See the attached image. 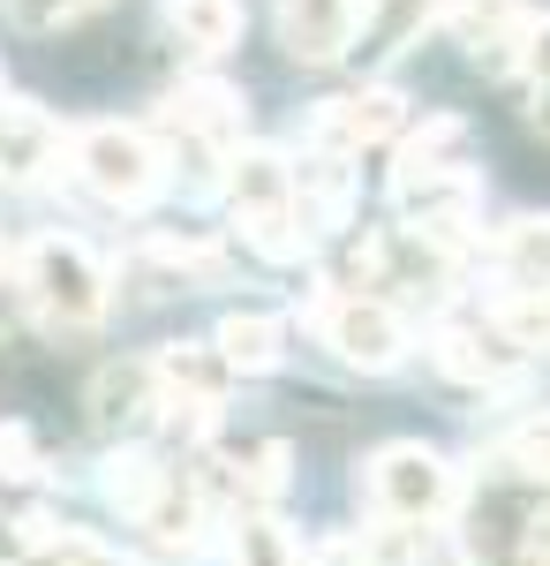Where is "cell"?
<instances>
[{
    "instance_id": "1",
    "label": "cell",
    "mask_w": 550,
    "mask_h": 566,
    "mask_svg": "<svg viewBox=\"0 0 550 566\" xmlns=\"http://www.w3.org/2000/svg\"><path fill=\"white\" fill-rule=\"evenodd\" d=\"M226 205H234V227H242V242H250L264 264H295V258H309L317 227L302 219V189H295V167H287V151H272V144H242V151L226 159Z\"/></svg>"
},
{
    "instance_id": "15",
    "label": "cell",
    "mask_w": 550,
    "mask_h": 566,
    "mask_svg": "<svg viewBox=\"0 0 550 566\" xmlns=\"http://www.w3.org/2000/svg\"><path fill=\"white\" fill-rule=\"evenodd\" d=\"M430 23H445V0H362V31H355V61L384 69L408 45L423 39Z\"/></svg>"
},
{
    "instance_id": "17",
    "label": "cell",
    "mask_w": 550,
    "mask_h": 566,
    "mask_svg": "<svg viewBox=\"0 0 550 566\" xmlns=\"http://www.w3.org/2000/svg\"><path fill=\"white\" fill-rule=\"evenodd\" d=\"M219 355H226L242 378H264V370H279V355H287V325H279L272 310H234V317L219 325Z\"/></svg>"
},
{
    "instance_id": "31",
    "label": "cell",
    "mask_w": 550,
    "mask_h": 566,
    "mask_svg": "<svg viewBox=\"0 0 550 566\" xmlns=\"http://www.w3.org/2000/svg\"><path fill=\"white\" fill-rule=\"evenodd\" d=\"M528 122H536V129H543V136H550V84H543V91H536V106H528Z\"/></svg>"
},
{
    "instance_id": "7",
    "label": "cell",
    "mask_w": 550,
    "mask_h": 566,
    "mask_svg": "<svg viewBox=\"0 0 550 566\" xmlns=\"http://www.w3.org/2000/svg\"><path fill=\"white\" fill-rule=\"evenodd\" d=\"M151 370H159V386H167V408H173V431L181 438L212 431L226 392H234V378H242V370L219 355V340H167V348L151 355Z\"/></svg>"
},
{
    "instance_id": "30",
    "label": "cell",
    "mask_w": 550,
    "mask_h": 566,
    "mask_svg": "<svg viewBox=\"0 0 550 566\" xmlns=\"http://www.w3.org/2000/svg\"><path fill=\"white\" fill-rule=\"evenodd\" d=\"M520 69L536 76V91L550 84V15H543V23H536V31H528V53H520Z\"/></svg>"
},
{
    "instance_id": "10",
    "label": "cell",
    "mask_w": 550,
    "mask_h": 566,
    "mask_svg": "<svg viewBox=\"0 0 550 566\" xmlns=\"http://www.w3.org/2000/svg\"><path fill=\"white\" fill-rule=\"evenodd\" d=\"M400 122H408V98H400L392 84H370L362 98L317 106V114H309V144H317L325 159H347V151H362V144H384Z\"/></svg>"
},
{
    "instance_id": "19",
    "label": "cell",
    "mask_w": 550,
    "mask_h": 566,
    "mask_svg": "<svg viewBox=\"0 0 550 566\" xmlns=\"http://www.w3.org/2000/svg\"><path fill=\"white\" fill-rule=\"evenodd\" d=\"M167 31L189 53H226L242 39V8L234 0H167Z\"/></svg>"
},
{
    "instance_id": "2",
    "label": "cell",
    "mask_w": 550,
    "mask_h": 566,
    "mask_svg": "<svg viewBox=\"0 0 550 566\" xmlns=\"http://www.w3.org/2000/svg\"><path fill=\"white\" fill-rule=\"evenodd\" d=\"M68 159H76L84 189L98 205H114V212H144L167 189V151L136 122H91V129H76L68 136Z\"/></svg>"
},
{
    "instance_id": "6",
    "label": "cell",
    "mask_w": 550,
    "mask_h": 566,
    "mask_svg": "<svg viewBox=\"0 0 550 566\" xmlns=\"http://www.w3.org/2000/svg\"><path fill=\"white\" fill-rule=\"evenodd\" d=\"M309 317H317V333H325V348L347 363V370H400V355H408V317L392 303H378V295H325L317 287V303H309Z\"/></svg>"
},
{
    "instance_id": "26",
    "label": "cell",
    "mask_w": 550,
    "mask_h": 566,
    "mask_svg": "<svg viewBox=\"0 0 550 566\" xmlns=\"http://www.w3.org/2000/svg\"><path fill=\"white\" fill-rule=\"evenodd\" d=\"M31 566H121V559H114L106 544H91V536H68V528H61L45 552H31Z\"/></svg>"
},
{
    "instance_id": "32",
    "label": "cell",
    "mask_w": 550,
    "mask_h": 566,
    "mask_svg": "<svg viewBox=\"0 0 550 566\" xmlns=\"http://www.w3.org/2000/svg\"><path fill=\"white\" fill-rule=\"evenodd\" d=\"M0 264H8V250H0Z\"/></svg>"
},
{
    "instance_id": "28",
    "label": "cell",
    "mask_w": 550,
    "mask_h": 566,
    "mask_svg": "<svg viewBox=\"0 0 550 566\" xmlns=\"http://www.w3.org/2000/svg\"><path fill=\"white\" fill-rule=\"evenodd\" d=\"M0 476H45L39 438L23 431V423H0Z\"/></svg>"
},
{
    "instance_id": "9",
    "label": "cell",
    "mask_w": 550,
    "mask_h": 566,
    "mask_svg": "<svg viewBox=\"0 0 550 566\" xmlns=\"http://www.w3.org/2000/svg\"><path fill=\"white\" fill-rule=\"evenodd\" d=\"M437 370L461 378V386H475V392H498L528 370V348L512 340L498 317H490V325H437Z\"/></svg>"
},
{
    "instance_id": "3",
    "label": "cell",
    "mask_w": 550,
    "mask_h": 566,
    "mask_svg": "<svg viewBox=\"0 0 550 566\" xmlns=\"http://www.w3.org/2000/svg\"><path fill=\"white\" fill-rule=\"evenodd\" d=\"M362 491H370V506H378V522H400V528H430L453 514V499H461V483H453V461L423 446V438H392L370 453V469H362Z\"/></svg>"
},
{
    "instance_id": "5",
    "label": "cell",
    "mask_w": 550,
    "mask_h": 566,
    "mask_svg": "<svg viewBox=\"0 0 550 566\" xmlns=\"http://www.w3.org/2000/svg\"><path fill=\"white\" fill-rule=\"evenodd\" d=\"M392 212L415 234L461 250L467 219L483 212V181H475V167H453V159H400L392 167Z\"/></svg>"
},
{
    "instance_id": "12",
    "label": "cell",
    "mask_w": 550,
    "mask_h": 566,
    "mask_svg": "<svg viewBox=\"0 0 550 566\" xmlns=\"http://www.w3.org/2000/svg\"><path fill=\"white\" fill-rule=\"evenodd\" d=\"M355 31H362V0H279V45L309 69L355 53Z\"/></svg>"
},
{
    "instance_id": "14",
    "label": "cell",
    "mask_w": 550,
    "mask_h": 566,
    "mask_svg": "<svg viewBox=\"0 0 550 566\" xmlns=\"http://www.w3.org/2000/svg\"><path fill=\"white\" fill-rule=\"evenodd\" d=\"M53 159H61V122L31 98H8L0 106V181L31 189L39 175H53Z\"/></svg>"
},
{
    "instance_id": "16",
    "label": "cell",
    "mask_w": 550,
    "mask_h": 566,
    "mask_svg": "<svg viewBox=\"0 0 550 566\" xmlns=\"http://www.w3.org/2000/svg\"><path fill=\"white\" fill-rule=\"evenodd\" d=\"M136 528H144L151 544H167V552H197V544H204V483L167 469V483L151 491V506L136 514Z\"/></svg>"
},
{
    "instance_id": "13",
    "label": "cell",
    "mask_w": 550,
    "mask_h": 566,
    "mask_svg": "<svg viewBox=\"0 0 550 566\" xmlns=\"http://www.w3.org/2000/svg\"><path fill=\"white\" fill-rule=\"evenodd\" d=\"M167 408V386H159V370L151 363H106L98 378H91V423L114 438V431H144L151 416Z\"/></svg>"
},
{
    "instance_id": "20",
    "label": "cell",
    "mask_w": 550,
    "mask_h": 566,
    "mask_svg": "<svg viewBox=\"0 0 550 566\" xmlns=\"http://www.w3.org/2000/svg\"><path fill=\"white\" fill-rule=\"evenodd\" d=\"M295 189H302V219H309V227H347L355 175H347L339 159H325V151H317V159H309V167L295 175Z\"/></svg>"
},
{
    "instance_id": "4",
    "label": "cell",
    "mask_w": 550,
    "mask_h": 566,
    "mask_svg": "<svg viewBox=\"0 0 550 566\" xmlns=\"http://www.w3.org/2000/svg\"><path fill=\"white\" fill-rule=\"evenodd\" d=\"M23 295H31V310H39L45 325L76 333V325H98L106 317L114 280H106V264L91 258L76 234H39L23 250Z\"/></svg>"
},
{
    "instance_id": "24",
    "label": "cell",
    "mask_w": 550,
    "mask_h": 566,
    "mask_svg": "<svg viewBox=\"0 0 550 566\" xmlns=\"http://www.w3.org/2000/svg\"><path fill=\"white\" fill-rule=\"evenodd\" d=\"M498 325H506L520 348H550V287H536V295H512V303H498Z\"/></svg>"
},
{
    "instance_id": "22",
    "label": "cell",
    "mask_w": 550,
    "mask_h": 566,
    "mask_svg": "<svg viewBox=\"0 0 550 566\" xmlns=\"http://www.w3.org/2000/svg\"><path fill=\"white\" fill-rule=\"evenodd\" d=\"M159 483H167V461H151V453H114L106 461V499L128 506V514H144Z\"/></svg>"
},
{
    "instance_id": "21",
    "label": "cell",
    "mask_w": 550,
    "mask_h": 566,
    "mask_svg": "<svg viewBox=\"0 0 550 566\" xmlns=\"http://www.w3.org/2000/svg\"><path fill=\"white\" fill-rule=\"evenodd\" d=\"M226 566H302V544L287 522L272 514H242L234 536H226Z\"/></svg>"
},
{
    "instance_id": "29",
    "label": "cell",
    "mask_w": 550,
    "mask_h": 566,
    "mask_svg": "<svg viewBox=\"0 0 550 566\" xmlns=\"http://www.w3.org/2000/svg\"><path fill=\"white\" fill-rule=\"evenodd\" d=\"M15 8V23H31V31H53V23H76L91 8H106V0H8Z\"/></svg>"
},
{
    "instance_id": "27",
    "label": "cell",
    "mask_w": 550,
    "mask_h": 566,
    "mask_svg": "<svg viewBox=\"0 0 550 566\" xmlns=\"http://www.w3.org/2000/svg\"><path fill=\"white\" fill-rule=\"evenodd\" d=\"M461 136H467V129H461V114H430L423 129L400 144V159H445V151H453Z\"/></svg>"
},
{
    "instance_id": "25",
    "label": "cell",
    "mask_w": 550,
    "mask_h": 566,
    "mask_svg": "<svg viewBox=\"0 0 550 566\" xmlns=\"http://www.w3.org/2000/svg\"><path fill=\"white\" fill-rule=\"evenodd\" d=\"M144 258L173 264V272H219V250L204 242V234H151V242H144Z\"/></svg>"
},
{
    "instance_id": "8",
    "label": "cell",
    "mask_w": 550,
    "mask_h": 566,
    "mask_svg": "<svg viewBox=\"0 0 550 566\" xmlns=\"http://www.w3.org/2000/svg\"><path fill=\"white\" fill-rule=\"evenodd\" d=\"M159 122H167V129H181L189 144L219 151V159H234V151H242V122H250V106H242V91L219 84V76H189L181 91H167Z\"/></svg>"
},
{
    "instance_id": "23",
    "label": "cell",
    "mask_w": 550,
    "mask_h": 566,
    "mask_svg": "<svg viewBox=\"0 0 550 566\" xmlns=\"http://www.w3.org/2000/svg\"><path fill=\"white\" fill-rule=\"evenodd\" d=\"M506 469L528 476V483H550V416H528V423L506 438Z\"/></svg>"
},
{
    "instance_id": "11",
    "label": "cell",
    "mask_w": 550,
    "mask_h": 566,
    "mask_svg": "<svg viewBox=\"0 0 550 566\" xmlns=\"http://www.w3.org/2000/svg\"><path fill=\"white\" fill-rule=\"evenodd\" d=\"M445 23H453V39H461L490 76L520 69L528 31H536V15H528L520 0H445Z\"/></svg>"
},
{
    "instance_id": "18",
    "label": "cell",
    "mask_w": 550,
    "mask_h": 566,
    "mask_svg": "<svg viewBox=\"0 0 550 566\" xmlns=\"http://www.w3.org/2000/svg\"><path fill=\"white\" fill-rule=\"evenodd\" d=\"M490 258H498V272H506L520 295L550 287V212H528V219H512V227H498Z\"/></svg>"
}]
</instances>
